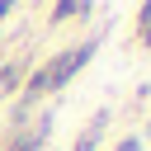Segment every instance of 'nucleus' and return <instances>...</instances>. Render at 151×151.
<instances>
[{
  "label": "nucleus",
  "mask_w": 151,
  "mask_h": 151,
  "mask_svg": "<svg viewBox=\"0 0 151 151\" xmlns=\"http://www.w3.org/2000/svg\"><path fill=\"white\" fill-rule=\"evenodd\" d=\"M90 57H94V42H80V47H71V52H61L52 66H42V71H47V90H61V85H66Z\"/></svg>",
  "instance_id": "f257e3e1"
},
{
  "label": "nucleus",
  "mask_w": 151,
  "mask_h": 151,
  "mask_svg": "<svg viewBox=\"0 0 151 151\" xmlns=\"http://www.w3.org/2000/svg\"><path fill=\"white\" fill-rule=\"evenodd\" d=\"M99 132H104V113H99V118H94V123L85 127V137H80V142L71 146V151H94V142H99Z\"/></svg>",
  "instance_id": "f03ea898"
},
{
  "label": "nucleus",
  "mask_w": 151,
  "mask_h": 151,
  "mask_svg": "<svg viewBox=\"0 0 151 151\" xmlns=\"http://www.w3.org/2000/svg\"><path fill=\"white\" fill-rule=\"evenodd\" d=\"M42 137H47V123H38V132H24L9 151H38V146H42Z\"/></svg>",
  "instance_id": "7ed1b4c3"
},
{
  "label": "nucleus",
  "mask_w": 151,
  "mask_h": 151,
  "mask_svg": "<svg viewBox=\"0 0 151 151\" xmlns=\"http://www.w3.org/2000/svg\"><path fill=\"white\" fill-rule=\"evenodd\" d=\"M85 9H90V0H61V5H57V14H52V19H80V14H85Z\"/></svg>",
  "instance_id": "20e7f679"
},
{
  "label": "nucleus",
  "mask_w": 151,
  "mask_h": 151,
  "mask_svg": "<svg viewBox=\"0 0 151 151\" xmlns=\"http://www.w3.org/2000/svg\"><path fill=\"white\" fill-rule=\"evenodd\" d=\"M38 94H47V71H38V76L28 80V94H24V104H33Z\"/></svg>",
  "instance_id": "39448f33"
},
{
  "label": "nucleus",
  "mask_w": 151,
  "mask_h": 151,
  "mask_svg": "<svg viewBox=\"0 0 151 151\" xmlns=\"http://www.w3.org/2000/svg\"><path fill=\"white\" fill-rule=\"evenodd\" d=\"M14 80H19V66H5L0 71V90H14Z\"/></svg>",
  "instance_id": "423d86ee"
},
{
  "label": "nucleus",
  "mask_w": 151,
  "mask_h": 151,
  "mask_svg": "<svg viewBox=\"0 0 151 151\" xmlns=\"http://www.w3.org/2000/svg\"><path fill=\"white\" fill-rule=\"evenodd\" d=\"M118 151H142V142H137V137H127V142H118Z\"/></svg>",
  "instance_id": "0eeeda50"
},
{
  "label": "nucleus",
  "mask_w": 151,
  "mask_h": 151,
  "mask_svg": "<svg viewBox=\"0 0 151 151\" xmlns=\"http://www.w3.org/2000/svg\"><path fill=\"white\" fill-rule=\"evenodd\" d=\"M9 9H14V0H0V19H5V14H9Z\"/></svg>",
  "instance_id": "6e6552de"
},
{
  "label": "nucleus",
  "mask_w": 151,
  "mask_h": 151,
  "mask_svg": "<svg viewBox=\"0 0 151 151\" xmlns=\"http://www.w3.org/2000/svg\"><path fill=\"white\" fill-rule=\"evenodd\" d=\"M142 19H146V24H151V0H146V5H142Z\"/></svg>",
  "instance_id": "1a4fd4ad"
},
{
  "label": "nucleus",
  "mask_w": 151,
  "mask_h": 151,
  "mask_svg": "<svg viewBox=\"0 0 151 151\" xmlns=\"http://www.w3.org/2000/svg\"><path fill=\"white\" fill-rule=\"evenodd\" d=\"M146 38H151V24H146Z\"/></svg>",
  "instance_id": "9d476101"
}]
</instances>
